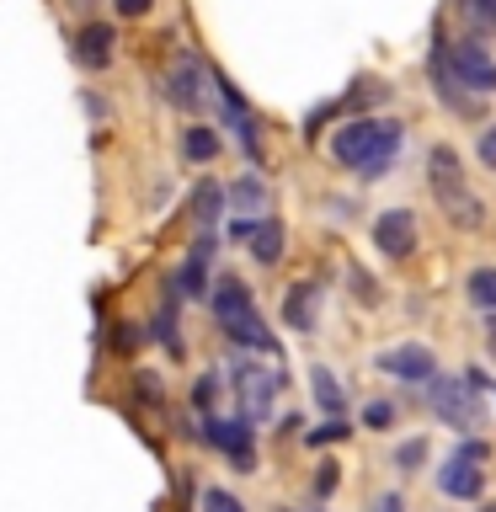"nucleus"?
<instances>
[{
  "instance_id": "1",
  "label": "nucleus",
  "mask_w": 496,
  "mask_h": 512,
  "mask_svg": "<svg viewBox=\"0 0 496 512\" xmlns=\"http://www.w3.org/2000/svg\"><path fill=\"white\" fill-rule=\"evenodd\" d=\"M400 144H406V128H400L395 118H368L363 112V118H347L331 134V160L347 176H358L363 187H374V182H384V176L395 171Z\"/></svg>"
},
{
  "instance_id": "2",
  "label": "nucleus",
  "mask_w": 496,
  "mask_h": 512,
  "mask_svg": "<svg viewBox=\"0 0 496 512\" xmlns=\"http://www.w3.org/2000/svg\"><path fill=\"white\" fill-rule=\"evenodd\" d=\"M427 187H432V203L443 208V219L454 224V230H464V235L486 230V203L470 192V182H464L454 144H432L427 150Z\"/></svg>"
},
{
  "instance_id": "3",
  "label": "nucleus",
  "mask_w": 496,
  "mask_h": 512,
  "mask_svg": "<svg viewBox=\"0 0 496 512\" xmlns=\"http://www.w3.org/2000/svg\"><path fill=\"white\" fill-rule=\"evenodd\" d=\"M208 310H214L219 331L230 336L235 347H246V352H278V336H272V326H267L262 315H256V299H251V288L240 283V278H219L214 288H208Z\"/></svg>"
},
{
  "instance_id": "4",
  "label": "nucleus",
  "mask_w": 496,
  "mask_h": 512,
  "mask_svg": "<svg viewBox=\"0 0 496 512\" xmlns=\"http://www.w3.org/2000/svg\"><path fill=\"white\" fill-rule=\"evenodd\" d=\"M432 80H438V96H448V91L496 96V54L480 38H459L454 48L443 43L432 54Z\"/></svg>"
},
{
  "instance_id": "5",
  "label": "nucleus",
  "mask_w": 496,
  "mask_h": 512,
  "mask_svg": "<svg viewBox=\"0 0 496 512\" xmlns=\"http://www.w3.org/2000/svg\"><path fill=\"white\" fill-rule=\"evenodd\" d=\"M422 390H427V411L438 416V422H448L454 432L486 427V406H480V390H475L470 379H443V374H432Z\"/></svg>"
},
{
  "instance_id": "6",
  "label": "nucleus",
  "mask_w": 496,
  "mask_h": 512,
  "mask_svg": "<svg viewBox=\"0 0 496 512\" xmlns=\"http://www.w3.org/2000/svg\"><path fill=\"white\" fill-rule=\"evenodd\" d=\"M230 390H235L240 411H246L251 422H267V416H272V400L288 390V374H283V368H256V363H246V358H235V363H230Z\"/></svg>"
},
{
  "instance_id": "7",
  "label": "nucleus",
  "mask_w": 496,
  "mask_h": 512,
  "mask_svg": "<svg viewBox=\"0 0 496 512\" xmlns=\"http://www.w3.org/2000/svg\"><path fill=\"white\" fill-rule=\"evenodd\" d=\"M198 438L208 448H219L240 475H256V427H251L246 411H240V416H214V411H208L203 427H198Z\"/></svg>"
},
{
  "instance_id": "8",
  "label": "nucleus",
  "mask_w": 496,
  "mask_h": 512,
  "mask_svg": "<svg viewBox=\"0 0 496 512\" xmlns=\"http://www.w3.org/2000/svg\"><path fill=\"white\" fill-rule=\"evenodd\" d=\"M374 246H379L384 262H406V256H416V246H422L416 208H406V203L379 208V214H374Z\"/></svg>"
},
{
  "instance_id": "9",
  "label": "nucleus",
  "mask_w": 496,
  "mask_h": 512,
  "mask_svg": "<svg viewBox=\"0 0 496 512\" xmlns=\"http://www.w3.org/2000/svg\"><path fill=\"white\" fill-rule=\"evenodd\" d=\"M208 86H214V75H208L192 54H182L171 64V75H166V102L176 112H203L208 107Z\"/></svg>"
},
{
  "instance_id": "10",
  "label": "nucleus",
  "mask_w": 496,
  "mask_h": 512,
  "mask_svg": "<svg viewBox=\"0 0 496 512\" xmlns=\"http://www.w3.org/2000/svg\"><path fill=\"white\" fill-rule=\"evenodd\" d=\"M379 374H390L395 384H427L438 374V358H432V347L422 342H395L379 352Z\"/></svg>"
},
{
  "instance_id": "11",
  "label": "nucleus",
  "mask_w": 496,
  "mask_h": 512,
  "mask_svg": "<svg viewBox=\"0 0 496 512\" xmlns=\"http://www.w3.org/2000/svg\"><path fill=\"white\" fill-rule=\"evenodd\" d=\"M438 491L448 502H480V496H486V470H480V459L454 448V454L438 464Z\"/></svg>"
},
{
  "instance_id": "12",
  "label": "nucleus",
  "mask_w": 496,
  "mask_h": 512,
  "mask_svg": "<svg viewBox=\"0 0 496 512\" xmlns=\"http://www.w3.org/2000/svg\"><path fill=\"white\" fill-rule=\"evenodd\" d=\"M112 54H118V27L112 22H86L75 32V59L86 64V70H107Z\"/></svg>"
},
{
  "instance_id": "13",
  "label": "nucleus",
  "mask_w": 496,
  "mask_h": 512,
  "mask_svg": "<svg viewBox=\"0 0 496 512\" xmlns=\"http://www.w3.org/2000/svg\"><path fill=\"white\" fill-rule=\"evenodd\" d=\"M246 251H251V262H256V267H278V262H283V251H288L283 219H272V214L256 219V230H251V240H246Z\"/></svg>"
},
{
  "instance_id": "14",
  "label": "nucleus",
  "mask_w": 496,
  "mask_h": 512,
  "mask_svg": "<svg viewBox=\"0 0 496 512\" xmlns=\"http://www.w3.org/2000/svg\"><path fill=\"white\" fill-rule=\"evenodd\" d=\"M315 304H320V288H315V283H294V288L283 294V320H288L294 331H315V326H320Z\"/></svg>"
},
{
  "instance_id": "15",
  "label": "nucleus",
  "mask_w": 496,
  "mask_h": 512,
  "mask_svg": "<svg viewBox=\"0 0 496 512\" xmlns=\"http://www.w3.org/2000/svg\"><path fill=\"white\" fill-rule=\"evenodd\" d=\"M219 150H224V144H219V134H214L208 123H192V128H182V155L192 160V166H214Z\"/></svg>"
},
{
  "instance_id": "16",
  "label": "nucleus",
  "mask_w": 496,
  "mask_h": 512,
  "mask_svg": "<svg viewBox=\"0 0 496 512\" xmlns=\"http://www.w3.org/2000/svg\"><path fill=\"white\" fill-rule=\"evenodd\" d=\"M230 203H235V214H256V219H262L272 208V187L262 182V176H240V182L230 187Z\"/></svg>"
},
{
  "instance_id": "17",
  "label": "nucleus",
  "mask_w": 496,
  "mask_h": 512,
  "mask_svg": "<svg viewBox=\"0 0 496 512\" xmlns=\"http://www.w3.org/2000/svg\"><path fill=\"white\" fill-rule=\"evenodd\" d=\"M224 203H230V192H224L219 182H198V192H192V224H198V230H214Z\"/></svg>"
},
{
  "instance_id": "18",
  "label": "nucleus",
  "mask_w": 496,
  "mask_h": 512,
  "mask_svg": "<svg viewBox=\"0 0 496 512\" xmlns=\"http://www.w3.org/2000/svg\"><path fill=\"white\" fill-rule=\"evenodd\" d=\"M464 299H470L475 315H491L496 310V267H470V278H464Z\"/></svg>"
},
{
  "instance_id": "19",
  "label": "nucleus",
  "mask_w": 496,
  "mask_h": 512,
  "mask_svg": "<svg viewBox=\"0 0 496 512\" xmlns=\"http://www.w3.org/2000/svg\"><path fill=\"white\" fill-rule=\"evenodd\" d=\"M310 390H315V406L326 411V416H342L347 411V395H342V384H336V374L331 368H310Z\"/></svg>"
},
{
  "instance_id": "20",
  "label": "nucleus",
  "mask_w": 496,
  "mask_h": 512,
  "mask_svg": "<svg viewBox=\"0 0 496 512\" xmlns=\"http://www.w3.org/2000/svg\"><path fill=\"white\" fill-rule=\"evenodd\" d=\"M336 486H342V464L336 459H320L315 464V475H310V491H315V502H331Z\"/></svg>"
},
{
  "instance_id": "21",
  "label": "nucleus",
  "mask_w": 496,
  "mask_h": 512,
  "mask_svg": "<svg viewBox=\"0 0 496 512\" xmlns=\"http://www.w3.org/2000/svg\"><path fill=\"white\" fill-rule=\"evenodd\" d=\"M342 438H352V427L342 422V416H326L320 427L304 432V443H310V448H326V443H342Z\"/></svg>"
},
{
  "instance_id": "22",
  "label": "nucleus",
  "mask_w": 496,
  "mask_h": 512,
  "mask_svg": "<svg viewBox=\"0 0 496 512\" xmlns=\"http://www.w3.org/2000/svg\"><path fill=\"white\" fill-rule=\"evenodd\" d=\"M422 464H427V438H406V443L395 448V470L400 475H416Z\"/></svg>"
},
{
  "instance_id": "23",
  "label": "nucleus",
  "mask_w": 496,
  "mask_h": 512,
  "mask_svg": "<svg viewBox=\"0 0 496 512\" xmlns=\"http://www.w3.org/2000/svg\"><path fill=\"white\" fill-rule=\"evenodd\" d=\"M395 416H400L395 400H368V406H363V427H368V432H390Z\"/></svg>"
},
{
  "instance_id": "24",
  "label": "nucleus",
  "mask_w": 496,
  "mask_h": 512,
  "mask_svg": "<svg viewBox=\"0 0 496 512\" xmlns=\"http://www.w3.org/2000/svg\"><path fill=\"white\" fill-rule=\"evenodd\" d=\"M219 390H224L219 374H198V384H192V406L208 416V411H214V400H219Z\"/></svg>"
},
{
  "instance_id": "25",
  "label": "nucleus",
  "mask_w": 496,
  "mask_h": 512,
  "mask_svg": "<svg viewBox=\"0 0 496 512\" xmlns=\"http://www.w3.org/2000/svg\"><path fill=\"white\" fill-rule=\"evenodd\" d=\"M203 512H246V502H240V496H230L224 486H208V491H203Z\"/></svg>"
},
{
  "instance_id": "26",
  "label": "nucleus",
  "mask_w": 496,
  "mask_h": 512,
  "mask_svg": "<svg viewBox=\"0 0 496 512\" xmlns=\"http://www.w3.org/2000/svg\"><path fill=\"white\" fill-rule=\"evenodd\" d=\"M475 160H480L486 171H496V123H486V128L475 134Z\"/></svg>"
},
{
  "instance_id": "27",
  "label": "nucleus",
  "mask_w": 496,
  "mask_h": 512,
  "mask_svg": "<svg viewBox=\"0 0 496 512\" xmlns=\"http://www.w3.org/2000/svg\"><path fill=\"white\" fill-rule=\"evenodd\" d=\"M464 16H470V22L480 27V32H496V0H464Z\"/></svg>"
},
{
  "instance_id": "28",
  "label": "nucleus",
  "mask_w": 496,
  "mask_h": 512,
  "mask_svg": "<svg viewBox=\"0 0 496 512\" xmlns=\"http://www.w3.org/2000/svg\"><path fill=\"white\" fill-rule=\"evenodd\" d=\"M139 342H144L139 326H128V320H123V326H112V352H123V358H128V352H134Z\"/></svg>"
},
{
  "instance_id": "29",
  "label": "nucleus",
  "mask_w": 496,
  "mask_h": 512,
  "mask_svg": "<svg viewBox=\"0 0 496 512\" xmlns=\"http://www.w3.org/2000/svg\"><path fill=\"white\" fill-rule=\"evenodd\" d=\"M347 283H352V294H358L363 304H379V283L368 278V272H358V267H352V272H347Z\"/></svg>"
},
{
  "instance_id": "30",
  "label": "nucleus",
  "mask_w": 496,
  "mask_h": 512,
  "mask_svg": "<svg viewBox=\"0 0 496 512\" xmlns=\"http://www.w3.org/2000/svg\"><path fill=\"white\" fill-rule=\"evenodd\" d=\"M134 390L144 406H160V374H134Z\"/></svg>"
},
{
  "instance_id": "31",
  "label": "nucleus",
  "mask_w": 496,
  "mask_h": 512,
  "mask_svg": "<svg viewBox=\"0 0 496 512\" xmlns=\"http://www.w3.org/2000/svg\"><path fill=\"white\" fill-rule=\"evenodd\" d=\"M150 6H155V0H112V11L128 16V22H134V16H150Z\"/></svg>"
},
{
  "instance_id": "32",
  "label": "nucleus",
  "mask_w": 496,
  "mask_h": 512,
  "mask_svg": "<svg viewBox=\"0 0 496 512\" xmlns=\"http://www.w3.org/2000/svg\"><path fill=\"white\" fill-rule=\"evenodd\" d=\"M459 454H470V459H480V464H491V443H486V438H464V443H459Z\"/></svg>"
},
{
  "instance_id": "33",
  "label": "nucleus",
  "mask_w": 496,
  "mask_h": 512,
  "mask_svg": "<svg viewBox=\"0 0 496 512\" xmlns=\"http://www.w3.org/2000/svg\"><path fill=\"white\" fill-rule=\"evenodd\" d=\"M374 512H406V496H400V491H379L374 496Z\"/></svg>"
},
{
  "instance_id": "34",
  "label": "nucleus",
  "mask_w": 496,
  "mask_h": 512,
  "mask_svg": "<svg viewBox=\"0 0 496 512\" xmlns=\"http://www.w3.org/2000/svg\"><path fill=\"white\" fill-rule=\"evenodd\" d=\"M486 342H491V347H496V310H491V315H486Z\"/></svg>"
},
{
  "instance_id": "35",
  "label": "nucleus",
  "mask_w": 496,
  "mask_h": 512,
  "mask_svg": "<svg viewBox=\"0 0 496 512\" xmlns=\"http://www.w3.org/2000/svg\"><path fill=\"white\" fill-rule=\"evenodd\" d=\"M480 512H496V502H486V507H480Z\"/></svg>"
},
{
  "instance_id": "36",
  "label": "nucleus",
  "mask_w": 496,
  "mask_h": 512,
  "mask_svg": "<svg viewBox=\"0 0 496 512\" xmlns=\"http://www.w3.org/2000/svg\"><path fill=\"white\" fill-rule=\"evenodd\" d=\"M70 6H91V0H70Z\"/></svg>"
},
{
  "instance_id": "37",
  "label": "nucleus",
  "mask_w": 496,
  "mask_h": 512,
  "mask_svg": "<svg viewBox=\"0 0 496 512\" xmlns=\"http://www.w3.org/2000/svg\"><path fill=\"white\" fill-rule=\"evenodd\" d=\"M491 400H496V384H491Z\"/></svg>"
},
{
  "instance_id": "38",
  "label": "nucleus",
  "mask_w": 496,
  "mask_h": 512,
  "mask_svg": "<svg viewBox=\"0 0 496 512\" xmlns=\"http://www.w3.org/2000/svg\"><path fill=\"white\" fill-rule=\"evenodd\" d=\"M278 512H294V507H278Z\"/></svg>"
}]
</instances>
